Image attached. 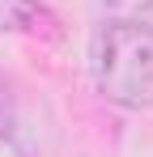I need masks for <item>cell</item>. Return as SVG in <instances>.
<instances>
[{"mask_svg": "<svg viewBox=\"0 0 153 157\" xmlns=\"http://www.w3.org/2000/svg\"><path fill=\"white\" fill-rule=\"evenodd\" d=\"M94 77L115 106H153V26L106 21L94 38Z\"/></svg>", "mask_w": 153, "mask_h": 157, "instance_id": "1", "label": "cell"}, {"mask_svg": "<svg viewBox=\"0 0 153 157\" xmlns=\"http://www.w3.org/2000/svg\"><path fill=\"white\" fill-rule=\"evenodd\" d=\"M0 30H13V34H30V38H47V43H60L64 38V26L60 17L34 4V0H0Z\"/></svg>", "mask_w": 153, "mask_h": 157, "instance_id": "2", "label": "cell"}, {"mask_svg": "<svg viewBox=\"0 0 153 157\" xmlns=\"http://www.w3.org/2000/svg\"><path fill=\"white\" fill-rule=\"evenodd\" d=\"M13 132V98H9V85L0 81V136Z\"/></svg>", "mask_w": 153, "mask_h": 157, "instance_id": "3", "label": "cell"}]
</instances>
